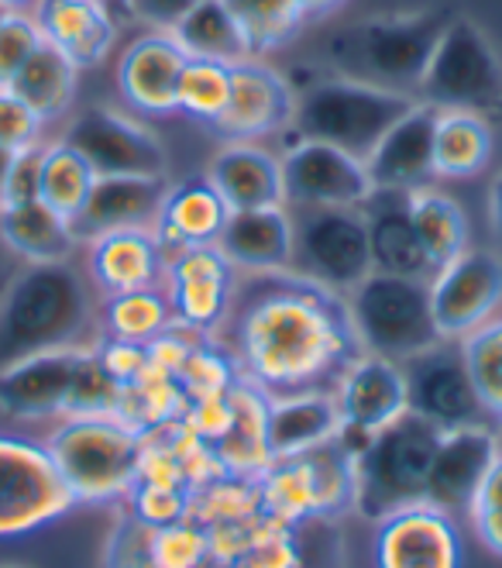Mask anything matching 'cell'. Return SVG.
I'll use <instances>...</instances> for the list:
<instances>
[{
  "label": "cell",
  "mask_w": 502,
  "mask_h": 568,
  "mask_svg": "<svg viewBox=\"0 0 502 568\" xmlns=\"http://www.w3.org/2000/svg\"><path fill=\"white\" fill-rule=\"evenodd\" d=\"M45 448L76 504H114L139 483L145 434L114 414L59 417Z\"/></svg>",
  "instance_id": "277c9868"
},
{
  "label": "cell",
  "mask_w": 502,
  "mask_h": 568,
  "mask_svg": "<svg viewBox=\"0 0 502 568\" xmlns=\"http://www.w3.org/2000/svg\"><path fill=\"white\" fill-rule=\"evenodd\" d=\"M18 152L0 145V207H4V196H8V180H11V165H14Z\"/></svg>",
  "instance_id": "9f6ffc18"
},
{
  "label": "cell",
  "mask_w": 502,
  "mask_h": 568,
  "mask_svg": "<svg viewBox=\"0 0 502 568\" xmlns=\"http://www.w3.org/2000/svg\"><path fill=\"white\" fill-rule=\"evenodd\" d=\"M90 245V283L104 293H127V290H145L158 286L165 276V252L155 239L152 227H121L107 231Z\"/></svg>",
  "instance_id": "4316f807"
},
{
  "label": "cell",
  "mask_w": 502,
  "mask_h": 568,
  "mask_svg": "<svg viewBox=\"0 0 502 568\" xmlns=\"http://www.w3.org/2000/svg\"><path fill=\"white\" fill-rule=\"evenodd\" d=\"M475 524V534H479V541L502 558V510H489V514H475L472 517Z\"/></svg>",
  "instance_id": "816d5d0a"
},
{
  "label": "cell",
  "mask_w": 502,
  "mask_h": 568,
  "mask_svg": "<svg viewBox=\"0 0 502 568\" xmlns=\"http://www.w3.org/2000/svg\"><path fill=\"white\" fill-rule=\"evenodd\" d=\"M96 355L104 362V369L121 383H135L145 369H148V345H135V342H117V338H104L96 345Z\"/></svg>",
  "instance_id": "7dc6e473"
},
{
  "label": "cell",
  "mask_w": 502,
  "mask_h": 568,
  "mask_svg": "<svg viewBox=\"0 0 502 568\" xmlns=\"http://www.w3.org/2000/svg\"><path fill=\"white\" fill-rule=\"evenodd\" d=\"M131 514L142 520L145 527H165L186 520L193 514V489L189 486H165V483H148L139 479L135 489L127 493Z\"/></svg>",
  "instance_id": "7bdbcfd3"
},
{
  "label": "cell",
  "mask_w": 502,
  "mask_h": 568,
  "mask_svg": "<svg viewBox=\"0 0 502 568\" xmlns=\"http://www.w3.org/2000/svg\"><path fill=\"white\" fill-rule=\"evenodd\" d=\"M93 183H96L93 165L73 145H65V142L45 145L39 200H45L52 211H59L62 217L76 221V214L83 211Z\"/></svg>",
  "instance_id": "8d00e7d4"
},
{
  "label": "cell",
  "mask_w": 502,
  "mask_h": 568,
  "mask_svg": "<svg viewBox=\"0 0 502 568\" xmlns=\"http://www.w3.org/2000/svg\"><path fill=\"white\" fill-rule=\"evenodd\" d=\"M417 93V100H427L441 111H499L502 62L475 21L458 14L448 21Z\"/></svg>",
  "instance_id": "ba28073f"
},
{
  "label": "cell",
  "mask_w": 502,
  "mask_h": 568,
  "mask_svg": "<svg viewBox=\"0 0 502 568\" xmlns=\"http://www.w3.org/2000/svg\"><path fill=\"white\" fill-rule=\"evenodd\" d=\"M361 217L368 227V248H372V270L389 276L427 280L433 276L417 227L410 217V193L403 190H376L361 204Z\"/></svg>",
  "instance_id": "d4e9b609"
},
{
  "label": "cell",
  "mask_w": 502,
  "mask_h": 568,
  "mask_svg": "<svg viewBox=\"0 0 502 568\" xmlns=\"http://www.w3.org/2000/svg\"><path fill=\"white\" fill-rule=\"evenodd\" d=\"M296 90L273 65L245 59L230 65V100L217 131L234 142L269 139L293 124Z\"/></svg>",
  "instance_id": "d6986e66"
},
{
  "label": "cell",
  "mask_w": 502,
  "mask_h": 568,
  "mask_svg": "<svg viewBox=\"0 0 502 568\" xmlns=\"http://www.w3.org/2000/svg\"><path fill=\"white\" fill-rule=\"evenodd\" d=\"M186 65L183 45L173 31H148L135 39L117 62V90L127 108L152 118L176 114V90Z\"/></svg>",
  "instance_id": "7402d4cb"
},
{
  "label": "cell",
  "mask_w": 502,
  "mask_h": 568,
  "mask_svg": "<svg viewBox=\"0 0 502 568\" xmlns=\"http://www.w3.org/2000/svg\"><path fill=\"white\" fill-rule=\"evenodd\" d=\"M334 404L341 414V427L376 434L410 410L403 362L361 352L345 365V373L330 386Z\"/></svg>",
  "instance_id": "ac0fdd59"
},
{
  "label": "cell",
  "mask_w": 502,
  "mask_h": 568,
  "mask_svg": "<svg viewBox=\"0 0 502 568\" xmlns=\"http://www.w3.org/2000/svg\"><path fill=\"white\" fill-rule=\"evenodd\" d=\"M31 18L42 31V42L59 49L76 70L100 65L117 42V24L104 0H39Z\"/></svg>",
  "instance_id": "603a6c76"
},
{
  "label": "cell",
  "mask_w": 502,
  "mask_h": 568,
  "mask_svg": "<svg viewBox=\"0 0 502 568\" xmlns=\"http://www.w3.org/2000/svg\"><path fill=\"white\" fill-rule=\"evenodd\" d=\"M304 476L314 499V517L338 514L345 507H355V458L334 438L307 455H299Z\"/></svg>",
  "instance_id": "74e56055"
},
{
  "label": "cell",
  "mask_w": 502,
  "mask_h": 568,
  "mask_svg": "<svg viewBox=\"0 0 502 568\" xmlns=\"http://www.w3.org/2000/svg\"><path fill=\"white\" fill-rule=\"evenodd\" d=\"M96 304L73 262L21 265L0 296V369L28 355L83 345Z\"/></svg>",
  "instance_id": "7a4b0ae2"
},
{
  "label": "cell",
  "mask_w": 502,
  "mask_h": 568,
  "mask_svg": "<svg viewBox=\"0 0 502 568\" xmlns=\"http://www.w3.org/2000/svg\"><path fill=\"white\" fill-rule=\"evenodd\" d=\"M76 507L45 442L0 434V538L42 530Z\"/></svg>",
  "instance_id": "30bf717a"
},
{
  "label": "cell",
  "mask_w": 502,
  "mask_h": 568,
  "mask_svg": "<svg viewBox=\"0 0 502 568\" xmlns=\"http://www.w3.org/2000/svg\"><path fill=\"white\" fill-rule=\"evenodd\" d=\"M173 39L183 45L186 55L217 59V62H227V65L245 62V59L255 55L242 24L230 18V11L221 4V0H204V4H196L173 28Z\"/></svg>",
  "instance_id": "e575fe53"
},
{
  "label": "cell",
  "mask_w": 502,
  "mask_h": 568,
  "mask_svg": "<svg viewBox=\"0 0 502 568\" xmlns=\"http://www.w3.org/2000/svg\"><path fill=\"white\" fill-rule=\"evenodd\" d=\"M345 304L361 352L407 362L444 342L430 314L427 280L372 273L345 296Z\"/></svg>",
  "instance_id": "52a82bcc"
},
{
  "label": "cell",
  "mask_w": 502,
  "mask_h": 568,
  "mask_svg": "<svg viewBox=\"0 0 502 568\" xmlns=\"http://www.w3.org/2000/svg\"><path fill=\"white\" fill-rule=\"evenodd\" d=\"M410 217L430 270L438 273L454 255L468 248V214L458 200L438 186H420L410 193Z\"/></svg>",
  "instance_id": "d6a6232c"
},
{
  "label": "cell",
  "mask_w": 502,
  "mask_h": 568,
  "mask_svg": "<svg viewBox=\"0 0 502 568\" xmlns=\"http://www.w3.org/2000/svg\"><path fill=\"white\" fill-rule=\"evenodd\" d=\"M18 270H21V262L4 248V242H0V296H4V290H8V283L14 280Z\"/></svg>",
  "instance_id": "11a10c76"
},
{
  "label": "cell",
  "mask_w": 502,
  "mask_h": 568,
  "mask_svg": "<svg viewBox=\"0 0 502 568\" xmlns=\"http://www.w3.org/2000/svg\"><path fill=\"white\" fill-rule=\"evenodd\" d=\"M489 510H502V452L492 458V465L485 469L475 496H472V507H468V517L475 514H489Z\"/></svg>",
  "instance_id": "f907efd6"
},
{
  "label": "cell",
  "mask_w": 502,
  "mask_h": 568,
  "mask_svg": "<svg viewBox=\"0 0 502 568\" xmlns=\"http://www.w3.org/2000/svg\"><path fill=\"white\" fill-rule=\"evenodd\" d=\"M417 104V97L330 73L296 93L293 128L299 139L338 145L358 159Z\"/></svg>",
  "instance_id": "8992f818"
},
{
  "label": "cell",
  "mask_w": 502,
  "mask_h": 568,
  "mask_svg": "<svg viewBox=\"0 0 502 568\" xmlns=\"http://www.w3.org/2000/svg\"><path fill=\"white\" fill-rule=\"evenodd\" d=\"M227 324L238 369L269 396L327 389L361 355L345 296L293 270L248 273Z\"/></svg>",
  "instance_id": "6da1fadb"
},
{
  "label": "cell",
  "mask_w": 502,
  "mask_h": 568,
  "mask_svg": "<svg viewBox=\"0 0 502 568\" xmlns=\"http://www.w3.org/2000/svg\"><path fill=\"white\" fill-rule=\"evenodd\" d=\"M217 248L242 273H279L293 265V211H230Z\"/></svg>",
  "instance_id": "f546056e"
},
{
  "label": "cell",
  "mask_w": 502,
  "mask_h": 568,
  "mask_svg": "<svg viewBox=\"0 0 502 568\" xmlns=\"http://www.w3.org/2000/svg\"><path fill=\"white\" fill-rule=\"evenodd\" d=\"M499 118H502V104H499Z\"/></svg>",
  "instance_id": "94428289"
},
{
  "label": "cell",
  "mask_w": 502,
  "mask_h": 568,
  "mask_svg": "<svg viewBox=\"0 0 502 568\" xmlns=\"http://www.w3.org/2000/svg\"><path fill=\"white\" fill-rule=\"evenodd\" d=\"M4 14H8V11H4V8H0V21H4Z\"/></svg>",
  "instance_id": "680465c9"
},
{
  "label": "cell",
  "mask_w": 502,
  "mask_h": 568,
  "mask_svg": "<svg viewBox=\"0 0 502 568\" xmlns=\"http://www.w3.org/2000/svg\"><path fill=\"white\" fill-rule=\"evenodd\" d=\"M42 152L45 145H31L21 149L14 165H11V180H8V196L4 204H21V200H39V186H42Z\"/></svg>",
  "instance_id": "c3c4849f"
},
{
  "label": "cell",
  "mask_w": 502,
  "mask_h": 568,
  "mask_svg": "<svg viewBox=\"0 0 502 568\" xmlns=\"http://www.w3.org/2000/svg\"><path fill=\"white\" fill-rule=\"evenodd\" d=\"M73 145L96 176H155L165 180L170 173V152L158 142L155 131L139 124L111 108H86L73 118L62 135Z\"/></svg>",
  "instance_id": "7c38bea8"
},
{
  "label": "cell",
  "mask_w": 502,
  "mask_h": 568,
  "mask_svg": "<svg viewBox=\"0 0 502 568\" xmlns=\"http://www.w3.org/2000/svg\"><path fill=\"white\" fill-rule=\"evenodd\" d=\"M42 124L45 121L31 111L18 93H11L8 87H0V145L14 149V152L39 145Z\"/></svg>",
  "instance_id": "bcb514c9"
},
{
  "label": "cell",
  "mask_w": 502,
  "mask_h": 568,
  "mask_svg": "<svg viewBox=\"0 0 502 568\" xmlns=\"http://www.w3.org/2000/svg\"><path fill=\"white\" fill-rule=\"evenodd\" d=\"M39 0H0V8L4 11H24V14H31V8H35Z\"/></svg>",
  "instance_id": "6f0895ef"
},
{
  "label": "cell",
  "mask_w": 502,
  "mask_h": 568,
  "mask_svg": "<svg viewBox=\"0 0 502 568\" xmlns=\"http://www.w3.org/2000/svg\"><path fill=\"white\" fill-rule=\"evenodd\" d=\"M441 108L417 100V104L399 118L376 149L365 155V170L376 190H403L413 193L430 186L433 176V131H438Z\"/></svg>",
  "instance_id": "ffe728a7"
},
{
  "label": "cell",
  "mask_w": 502,
  "mask_h": 568,
  "mask_svg": "<svg viewBox=\"0 0 502 568\" xmlns=\"http://www.w3.org/2000/svg\"><path fill=\"white\" fill-rule=\"evenodd\" d=\"M289 270L341 296L372 276V248L361 207H296Z\"/></svg>",
  "instance_id": "9c48e42d"
},
{
  "label": "cell",
  "mask_w": 502,
  "mask_h": 568,
  "mask_svg": "<svg viewBox=\"0 0 502 568\" xmlns=\"http://www.w3.org/2000/svg\"><path fill=\"white\" fill-rule=\"evenodd\" d=\"M207 180L230 211L286 207L283 162L255 142H227L207 165Z\"/></svg>",
  "instance_id": "83f0119b"
},
{
  "label": "cell",
  "mask_w": 502,
  "mask_h": 568,
  "mask_svg": "<svg viewBox=\"0 0 502 568\" xmlns=\"http://www.w3.org/2000/svg\"><path fill=\"white\" fill-rule=\"evenodd\" d=\"M495 152V131L479 111H441L433 131V176L472 180L485 173Z\"/></svg>",
  "instance_id": "1f68e13d"
},
{
  "label": "cell",
  "mask_w": 502,
  "mask_h": 568,
  "mask_svg": "<svg viewBox=\"0 0 502 568\" xmlns=\"http://www.w3.org/2000/svg\"><path fill=\"white\" fill-rule=\"evenodd\" d=\"M100 324H104L107 338L148 345L162 331H170L176 317H173L165 290L145 286V290H127V293L107 296L104 307H100Z\"/></svg>",
  "instance_id": "d590c367"
},
{
  "label": "cell",
  "mask_w": 502,
  "mask_h": 568,
  "mask_svg": "<svg viewBox=\"0 0 502 568\" xmlns=\"http://www.w3.org/2000/svg\"><path fill=\"white\" fill-rule=\"evenodd\" d=\"M286 207H361L376 193L365 159L314 139H299L283 159Z\"/></svg>",
  "instance_id": "4fadbf2b"
},
{
  "label": "cell",
  "mask_w": 502,
  "mask_h": 568,
  "mask_svg": "<svg viewBox=\"0 0 502 568\" xmlns=\"http://www.w3.org/2000/svg\"><path fill=\"white\" fill-rule=\"evenodd\" d=\"M410 410L438 424L441 430L485 424V407L475 393L461 355V342H438L433 348L403 362Z\"/></svg>",
  "instance_id": "5bb4252c"
},
{
  "label": "cell",
  "mask_w": 502,
  "mask_h": 568,
  "mask_svg": "<svg viewBox=\"0 0 502 568\" xmlns=\"http://www.w3.org/2000/svg\"><path fill=\"white\" fill-rule=\"evenodd\" d=\"M230 100V65L217 59H196L186 55L180 90H176V111L199 124H214L224 118Z\"/></svg>",
  "instance_id": "f35d334b"
},
{
  "label": "cell",
  "mask_w": 502,
  "mask_h": 568,
  "mask_svg": "<svg viewBox=\"0 0 502 568\" xmlns=\"http://www.w3.org/2000/svg\"><path fill=\"white\" fill-rule=\"evenodd\" d=\"M461 355L485 414L502 420V317L461 338Z\"/></svg>",
  "instance_id": "60d3db41"
},
{
  "label": "cell",
  "mask_w": 502,
  "mask_h": 568,
  "mask_svg": "<svg viewBox=\"0 0 502 568\" xmlns=\"http://www.w3.org/2000/svg\"><path fill=\"white\" fill-rule=\"evenodd\" d=\"M165 296L176 324L186 331L207 334L227 324L238 270L224 258L217 245L183 248L165 262Z\"/></svg>",
  "instance_id": "9a60e30c"
},
{
  "label": "cell",
  "mask_w": 502,
  "mask_h": 568,
  "mask_svg": "<svg viewBox=\"0 0 502 568\" xmlns=\"http://www.w3.org/2000/svg\"><path fill=\"white\" fill-rule=\"evenodd\" d=\"M227 217H230V207L214 190V183L207 176H186L165 190L152 231L165 258H170L183 248L217 245Z\"/></svg>",
  "instance_id": "cb8c5ba5"
},
{
  "label": "cell",
  "mask_w": 502,
  "mask_h": 568,
  "mask_svg": "<svg viewBox=\"0 0 502 568\" xmlns=\"http://www.w3.org/2000/svg\"><path fill=\"white\" fill-rule=\"evenodd\" d=\"M502 452L499 434L489 424H468L441 434L438 455H433L423 504L438 507L444 514H468L472 496L492 465V458Z\"/></svg>",
  "instance_id": "44dd1931"
},
{
  "label": "cell",
  "mask_w": 502,
  "mask_h": 568,
  "mask_svg": "<svg viewBox=\"0 0 502 568\" xmlns=\"http://www.w3.org/2000/svg\"><path fill=\"white\" fill-rule=\"evenodd\" d=\"M165 190L170 183L155 176H96L83 211L73 221L76 239L93 242L121 227H152Z\"/></svg>",
  "instance_id": "f1b7e54d"
},
{
  "label": "cell",
  "mask_w": 502,
  "mask_h": 568,
  "mask_svg": "<svg viewBox=\"0 0 502 568\" xmlns=\"http://www.w3.org/2000/svg\"><path fill=\"white\" fill-rule=\"evenodd\" d=\"M441 427L407 410L372 434L368 448L355 458V510L379 524L382 517L423 504V489Z\"/></svg>",
  "instance_id": "5b68a950"
},
{
  "label": "cell",
  "mask_w": 502,
  "mask_h": 568,
  "mask_svg": "<svg viewBox=\"0 0 502 568\" xmlns=\"http://www.w3.org/2000/svg\"><path fill=\"white\" fill-rule=\"evenodd\" d=\"M176 383L186 393V404H189V399H199V396L227 393V386L234 383V369H230L227 355H217V352L204 348V342H196L193 352L186 355V362L180 365Z\"/></svg>",
  "instance_id": "ee69618b"
},
{
  "label": "cell",
  "mask_w": 502,
  "mask_h": 568,
  "mask_svg": "<svg viewBox=\"0 0 502 568\" xmlns=\"http://www.w3.org/2000/svg\"><path fill=\"white\" fill-rule=\"evenodd\" d=\"M0 568H21V565H0Z\"/></svg>",
  "instance_id": "91938a15"
},
{
  "label": "cell",
  "mask_w": 502,
  "mask_h": 568,
  "mask_svg": "<svg viewBox=\"0 0 502 568\" xmlns=\"http://www.w3.org/2000/svg\"><path fill=\"white\" fill-rule=\"evenodd\" d=\"M338 430H341V414L330 389H299V393L269 396L265 445H269L273 462L307 455L338 438Z\"/></svg>",
  "instance_id": "484cf974"
},
{
  "label": "cell",
  "mask_w": 502,
  "mask_h": 568,
  "mask_svg": "<svg viewBox=\"0 0 502 568\" xmlns=\"http://www.w3.org/2000/svg\"><path fill=\"white\" fill-rule=\"evenodd\" d=\"M90 352V345H70L11 362L8 369H0V410L18 420L70 417L73 393Z\"/></svg>",
  "instance_id": "2e32d148"
},
{
  "label": "cell",
  "mask_w": 502,
  "mask_h": 568,
  "mask_svg": "<svg viewBox=\"0 0 502 568\" xmlns=\"http://www.w3.org/2000/svg\"><path fill=\"white\" fill-rule=\"evenodd\" d=\"M221 4L242 24L255 55L286 45L307 21L296 0H221Z\"/></svg>",
  "instance_id": "ab89813d"
},
{
  "label": "cell",
  "mask_w": 502,
  "mask_h": 568,
  "mask_svg": "<svg viewBox=\"0 0 502 568\" xmlns=\"http://www.w3.org/2000/svg\"><path fill=\"white\" fill-rule=\"evenodd\" d=\"M430 314L444 342H461L502 307V255L492 248H464L427 283Z\"/></svg>",
  "instance_id": "8fae6325"
},
{
  "label": "cell",
  "mask_w": 502,
  "mask_h": 568,
  "mask_svg": "<svg viewBox=\"0 0 502 568\" xmlns=\"http://www.w3.org/2000/svg\"><path fill=\"white\" fill-rule=\"evenodd\" d=\"M148 561L155 568H207L211 530L196 520L148 527Z\"/></svg>",
  "instance_id": "b9f144b4"
},
{
  "label": "cell",
  "mask_w": 502,
  "mask_h": 568,
  "mask_svg": "<svg viewBox=\"0 0 502 568\" xmlns=\"http://www.w3.org/2000/svg\"><path fill=\"white\" fill-rule=\"evenodd\" d=\"M76 77L80 70L52 45H39L31 59L18 70V77L8 83L11 93H18L24 104L35 111L42 121H55L73 108L76 97Z\"/></svg>",
  "instance_id": "836d02e7"
},
{
  "label": "cell",
  "mask_w": 502,
  "mask_h": 568,
  "mask_svg": "<svg viewBox=\"0 0 502 568\" xmlns=\"http://www.w3.org/2000/svg\"><path fill=\"white\" fill-rule=\"evenodd\" d=\"M296 4H299V11H304L307 21H317V18H327V14L338 11L345 0H296Z\"/></svg>",
  "instance_id": "db71d44e"
},
{
  "label": "cell",
  "mask_w": 502,
  "mask_h": 568,
  "mask_svg": "<svg viewBox=\"0 0 502 568\" xmlns=\"http://www.w3.org/2000/svg\"><path fill=\"white\" fill-rule=\"evenodd\" d=\"M376 568H464V538L454 514L413 504L379 520Z\"/></svg>",
  "instance_id": "e0dca14e"
},
{
  "label": "cell",
  "mask_w": 502,
  "mask_h": 568,
  "mask_svg": "<svg viewBox=\"0 0 502 568\" xmlns=\"http://www.w3.org/2000/svg\"><path fill=\"white\" fill-rule=\"evenodd\" d=\"M39 45H42V31L35 18L24 11H8L4 21H0V87H8L18 77V70Z\"/></svg>",
  "instance_id": "f6af8a7d"
},
{
  "label": "cell",
  "mask_w": 502,
  "mask_h": 568,
  "mask_svg": "<svg viewBox=\"0 0 502 568\" xmlns=\"http://www.w3.org/2000/svg\"><path fill=\"white\" fill-rule=\"evenodd\" d=\"M0 242L21 265L70 262L80 248L73 221L52 211L45 200H21V204L0 207Z\"/></svg>",
  "instance_id": "4dcf8cb0"
},
{
  "label": "cell",
  "mask_w": 502,
  "mask_h": 568,
  "mask_svg": "<svg viewBox=\"0 0 502 568\" xmlns=\"http://www.w3.org/2000/svg\"><path fill=\"white\" fill-rule=\"evenodd\" d=\"M451 18V11H413L355 21L327 39V65L338 77L417 97L433 45Z\"/></svg>",
  "instance_id": "3957f363"
},
{
  "label": "cell",
  "mask_w": 502,
  "mask_h": 568,
  "mask_svg": "<svg viewBox=\"0 0 502 568\" xmlns=\"http://www.w3.org/2000/svg\"><path fill=\"white\" fill-rule=\"evenodd\" d=\"M489 227H492V239L502 255V173L492 180V190H489Z\"/></svg>",
  "instance_id": "f5cc1de1"
},
{
  "label": "cell",
  "mask_w": 502,
  "mask_h": 568,
  "mask_svg": "<svg viewBox=\"0 0 502 568\" xmlns=\"http://www.w3.org/2000/svg\"><path fill=\"white\" fill-rule=\"evenodd\" d=\"M196 4L204 0H124V11L155 31H173Z\"/></svg>",
  "instance_id": "681fc988"
}]
</instances>
